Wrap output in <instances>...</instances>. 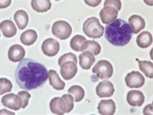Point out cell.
<instances>
[{
  "label": "cell",
  "instance_id": "obj_1",
  "mask_svg": "<svg viewBox=\"0 0 153 115\" xmlns=\"http://www.w3.org/2000/svg\"><path fill=\"white\" fill-rule=\"evenodd\" d=\"M48 78V71L46 67L33 59L23 58L16 69V83L19 88L27 91L42 88Z\"/></svg>",
  "mask_w": 153,
  "mask_h": 115
},
{
  "label": "cell",
  "instance_id": "obj_2",
  "mask_svg": "<svg viewBox=\"0 0 153 115\" xmlns=\"http://www.w3.org/2000/svg\"><path fill=\"white\" fill-rule=\"evenodd\" d=\"M132 30L125 20L117 19L105 28V38L111 45L125 46L132 38Z\"/></svg>",
  "mask_w": 153,
  "mask_h": 115
},
{
  "label": "cell",
  "instance_id": "obj_3",
  "mask_svg": "<svg viewBox=\"0 0 153 115\" xmlns=\"http://www.w3.org/2000/svg\"><path fill=\"white\" fill-rule=\"evenodd\" d=\"M82 30L89 38H100L102 37L105 28L100 23L99 20L96 17L88 19L83 23Z\"/></svg>",
  "mask_w": 153,
  "mask_h": 115
},
{
  "label": "cell",
  "instance_id": "obj_4",
  "mask_svg": "<svg viewBox=\"0 0 153 115\" xmlns=\"http://www.w3.org/2000/svg\"><path fill=\"white\" fill-rule=\"evenodd\" d=\"M92 72L97 74V76L101 79L107 80L111 78L113 74V67L110 62L107 60H100L93 67Z\"/></svg>",
  "mask_w": 153,
  "mask_h": 115
},
{
  "label": "cell",
  "instance_id": "obj_5",
  "mask_svg": "<svg viewBox=\"0 0 153 115\" xmlns=\"http://www.w3.org/2000/svg\"><path fill=\"white\" fill-rule=\"evenodd\" d=\"M52 32L55 37L60 38L62 40H65L71 36L73 29L71 25L68 22L60 20L55 22L53 24Z\"/></svg>",
  "mask_w": 153,
  "mask_h": 115
},
{
  "label": "cell",
  "instance_id": "obj_6",
  "mask_svg": "<svg viewBox=\"0 0 153 115\" xmlns=\"http://www.w3.org/2000/svg\"><path fill=\"white\" fill-rule=\"evenodd\" d=\"M2 104L5 107L13 109L14 111H18L23 107V100L15 93H9L4 95L2 98Z\"/></svg>",
  "mask_w": 153,
  "mask_h": 115
},
{
  "label": "cell",
  "instance_id": "obj_7",
  "mask_svg": "<svg viewBox=\"0 0 153 115\" xmlns=\"http://www.w3.org/2000/svg\"><path fill=\"white\" fill-rule=\"evenodd\" d=\"M125 82L127 87L129 88H142L145 84V78L143 77L142 73L132 71L129 73L125 78Z\"/></svg>",
  "mask_w": 153,
  "mask_h": 115
},
{
  "label": "cell",
  "instance_id": "obj_8",
  "mask_svg": "<svg viewBox=\"0 0 153 115\" xmlns=\"http://www.w3.org/2000/svg\"><path fill=\"white\" fill-rule=\"evenodd\" d=\"M59 49H60L59 43L54 38H47L46 40L43 41L42 44V53L48 57L56 56L59 52Z\"/></svg>",
  "mask_w": 153,
  "mask_h": 115
},
{
  "label": "cell",
  "instance_id": "obj_9",
  "mask_svg": "<svg viewBox=\"0 0 153 115\" xmlns=\"http://www.w3.org/2000/svg\"><path fill=\"white\" fill-rule=\"evenodd\" d=\"M96 92L99 98H110L114 94V85L110 81L103 80L97 86Z\"/></svg>",
  "mask_w": 153,
  "mask_h": 115
},
{
  "label": "cell",
  "instance_id": "obj_10",
  "mask_svg": "<svg viewBox=\"0 0 153 115\" xmlns=\"http://www.w3.org/2000/svg\"><path fill=\"white\" fill-rule=\"evenodd\" d=\"M60 73L65 80H70L73 78L77 73L76 63L73 61H67L61 66Z\"/></svg>",
  "mask_w": 153,
  "mask_h": 115
},
{
  "label": "cell",
  "instance_id": "obj_11",
  "mask_svg": "<svg viewBox=\"0 0 153 115\" xmlns=\"http://www.w3.org/2000/svg\"><path fill=\"white\" fill-rule=\"evenodd\" d=\"M118 16V11L111 6L104 7L100 12V17L104 24H110L114 22Z\"/></svg>",
  "mask_w": 153,
  "mask_h": 115
},
{
  "label": "cell",
  "instance_id": "obj_12",
  "mask_svg": "<svg viewBox=\"0 0 153 115\" xmlns=\"http://www.w3.org/2000/svg\"><path fill=\"white\" fill-rule=\"evenodd\" d=\"M50 110L57 115H63L67 113V104L62 98H53L50 101Z\"/></svg>",
  "mask_w": 153,
  "mask_h": 115
},
{
  "label": "cell",
  "instance_id": "obj_13",
  "mask_svg": "<svg viewBox=\"0 0 153 115\" xmlns=\"http://www.w3.org/2000/svg\"><path fill=\"white\" fill-rule=\"evenodd\" d=\"M126 100L127 103L130 104L131 106H142L144 101H145V96L143 93L138 90H131L129 91L127 95H126Z\"/></svg>",
  "mask_w": 153,
  "mask_h": 115
},
{
  "label": "cell",
  "instance_id": "obj_14",
  "mask_svg": "<svg viewBox=\"0 0 153 115\" xmlns=\"http://www.w3.org/2000/svg\"><path fill=\"white\" fill-rule=\"evenodd\" d=\"M25 56V49L19 44H13L8 50V58L12 62H19L23 60Z\"/></svg>",
  "mask_w": 153,
  "mask_h": 115
},
{
  "label": "cell",
  "instance_id": "obj_15",
  "mask_svg": "<svg viewBox=\"0 0 153 115\" xmlns=\"http://www.w3.org/2000/svg\"><path fill=\"white\" fill-rule=\"evenodd\" d=\"M98 112L102 115H112L116 112V104L113 100H102L97 107Z\"/></svg>",
  "mask_w": 153,
  "mask_h": 115
},
{
  "label": "cell",
  "instance_id": "obj_16",
  "mask_svg": "<svg viewBox=\"0 0 153 115\" xmlns=\"http://www.w3.org/2000/svg\"><path fill=\"white\" fill-rule=\"evenodd\" d=\"M128 24L130 25L132 33L136 34L143 30L144 28L146 27V22L144 19L141 16L137 15V14L131 16L129 18V23Z\"/></svg>",
  "mask_w": 153,
  "mask_h": 115
},
{
  "label": "cell",
  "instance_id": "obj_17",
  "mask_svg": "<svg viewBox=\"0 0 153 115\" xmlns=\"http://www.w3.org/2000/svg\"><path fill=\"white\" fill-rule=\"evenodd\" d=\"M79 64L81 68L85 70H88L91 69L92 64L95 63L96 58L94 55L89 52V51H85L82 54L79 55Z\"/></svg>",
  "mask_w": 153,
  "mask_h": 115
},
{
  "label": "cell",
  "instance_id": "obj_18",
  "mask_svg": "<svg viewBox=\"0 0 153 115\" xmlns=\"http://www.w3.org/2000/svg\"><path fill=\"white\" fill-rule=\"evenodd\" d=\"M1 32L5 38H13L17 34V28L11 20H4L0 24Z\"/></svg>",
  "mask_w": 153,
  "mask_h": 115
},
{
  "label": "cell",
  "instance_id": "obj_19",
  "mask_svg": "<svg viewBox=\"0 0 153 115\" xmlns=\"http://www.w3.org/2000/svg\"><path fill=\"white\" fill-rule=\"evenodd\" d=\"M48 78H49L50 85L55 88L56 90H63L65 88V83L62 80L57 74V71L51 69L48 71Z\"/></svg>",
  "mask_w": 153,
  "mask_h": 115
},
{
  "label": "cell",
  "instance_id": "obj_20",
  "mask_svg": "<svg viewBox=\"0 0 153 115\" xmlns=\"http://www.w3.org/2000/svg\"><path fill=\"white\" fill-rule=\"evenodd\" d=\"M37 39H38V34H37V32L33 29L24 31L20 37L21 43L27 46L33 44L37 41Z\"/></svg>",
  "mask_w": 153,
  "mask_h": 115
},
{
  "label": "cell",
  "instance_id": "obj_21",
  "mask_svg": "<svg viewBox=\"0 0 153 115\" xmlns=\"http://www.w3.org/2000/svg\"><path fill=\"white\" fill-rule=\"evenodd\" d=\"M137 43L140 48L146 49L152 43V35L150 32L144 31L138 35L137 38Z\"/></svg>",
  "mask_w": 153,
  "mask_h": 115
},
{
  "label": "cell",
  "instance_id": "obj_22",
  "mask_svg": "<svg viewBox=\"0 0 153 115\" xmlns=\"http://www.w3.org/2000/svg\"><path fill=\"white\" fill-rule=\"evenodd\" d=\"M81 51H89L94 56H97L101 53L102 48L99 43L94 40H87L81 47Z\"/></svg>",
  "mask_w": 153,
  "mask_h": 115
},
{
  "label": "cell",
  "instance_id": "obj_23",
  "mask_svg": "<svg viewBox=\"0 0 153 115\" xmlns=\"http://www.w3.org/2000/svg\"><path fill=\"white\" fill-rule=\"evenodd\" d=\"M31 6L34 11L38 13H44L49 10L52 7V3L49 0H33Z\"/></svg>",
  "mask_w": 153,
  "mask_h": 115
},
{
  "label": "cell",
  "instance_id": "obj_24",
  "mask_svg": "<svg viewBox=\"0 0 153 115\" xmlns=\"http://www.w3.org/2000/svg\"><path fill=\"white\" fill-rule=\"evenodd\" d=\"M13 18H14L15 23H17L19 29L23 30L27 26L29 19H28L27 13L24 10H19L16 12Z\"/></svg>",
  "mask_w": 153,
  "mask_h": 115
},
{
  "label": "cell",
  "instance_id": "obj_25",
  "mask_svg": "<svg viewBox=\"0 0 153 115\" xmlns=\"http://www.w3.org/2000/svg\"><path fill=\"white\" fill-rule=\"evenodd\" d=\"M136 60L139 63V69L144 73L146 77L152 78H153V63L150 61H141L138 58H136Z\"/></svg>",
  "mask_w": 153,
  "mask_h": 115
},
{
  "label": "cell",
  "instance_id": "obj_26",
  "mask_svg": "<svg viewBox=\"0 0 153 115\" xmlns=\"http://www.w3.org/2000/svg\"><path fill=\"white\" fill-rule=\"evenodd\" d=\"M68 92L70 94H72L74 98L75 102H80L83 99L85 96V91L83 88L78 85H73L68 88Z\"/></svg>",
  "mask_w": 153,
  "mask_h": 115
},
{
  "label": "cell",
  "instance_id": "obj_27",
  "mask_svg": "<svg viewBox=\"0 0 153 115\" xmlns=\"http://www.w3.org/2000/svg\"><path fill=\"white\" fill-rule=\"evenodd\" d=\"M87 41V38H84L82 35H75L70 41V47L71 49L74 51L79 52L81 51V47L82 45Z\"/></svg>",
  "mask_w": 153,
  "mask_h": 115
},
{
  "label": "cell",
  "instance_id": "obj_28",
  "mask_svg": "<svg viewBox=\"0 0 153 115\" xmlns=\"http://www.w3.org/2000/svg\"><path fill=\"white\" fill-rule=\"evenodd\" d=\"M13 88V84L11 81L5 78H0V94L3 95L5 93L10 92Z\"/></svg>",
  "mask_w": 153,
  "mask_h": 115
},
{
  "label": "cell",
  "instance_id": "obj_29",
  "mask_svg": "<svg viewBox=\"0 0 153 115\" xmlns=\"http://www.w3.org/2000/svg\"><path fill=\"white\" fill-rule=\"evenodd\" d=\"M67 61H73L75 63H77L76 56L74 54H72V53H68V54L62 55L61 57L59 58V60H58V65L61 67Z\"/></svg>",
  "mask_w": 153,
  "mask_h": 115
},
{
  "label": "cell",
  "instance_id": "obj_30",
  "mask_svg": "<svg viewBox=\"0 0 153 115\" xmlns=\"http://www.w3.org/2000/svg\"><path fill=\"white\" fill-rule=\"evenodd\" d=\"M62 98L65 100L67 104V113H70L73 109L74 107V98L72 94L68 93V94H63Z\"/></svg>",
  "mask_w": 153,
  "mask_h": 115
},
{
  "label": "cell",
  "instance_id": "obj_31",
  "mask_svg": "<svg viewBox=\"0 0 153 115\" xmlns=\"http://www.w3.org/2000/svg\"><path fill=\"white\" fill-rule=\"evenodd\" d=\"M18 95L23 100V108H25L28 105V101L31 98V94L28 92L26 91H21L18 93Z\"/></svg>",
  "mask_w": 153,
  "mask_h": 115
},
{
  "label": "cell",
  "instance_id": "obj_32",
  "mask_svg": "<svg viewBox=\"0 0 153 115\" xmlns=\"http://www.w3.org/2000/svg\"><path fill=\"white\" fill-rule=\"evenodd\" d=\"M107 6H111L119 11L122 8V3L120 0H107L104 2V7H107Z\"/></svg>",
  "mask_w": 153,
  "mask_h": 115
},
{
  "label": "cell",
  "instance_id": "obj_33",
  "mask_svg": "<svg viewBox=\"0 0 153 115\" xmlns=\"http://www.w3.org/2000/svg\"><path fill=\"white\" fill-rule=\"evenodd\" d=\"M85 3L89 5V6H92V7H97L101 4V0H97V1H88L86 0Z\"/></svg>",
  "mask_w": 153,
  "mask_h": 115
}]
</instances>
